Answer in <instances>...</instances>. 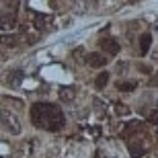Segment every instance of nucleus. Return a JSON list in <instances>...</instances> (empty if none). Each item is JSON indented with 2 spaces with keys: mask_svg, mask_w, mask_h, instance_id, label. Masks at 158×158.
I'll return each instance as SVG.
<instances>
[{
  "mask_svg": "<svg viewBox=\"0 0 158 158\" xmlns=\"http://www.w3.org/2000/svg\"><path fill=\"white\" fill-rule=\"evenodd\" d=\"M15 25H17V15H15V12L0 15V29L10 31V29H15Z\"/></svg>",
  "mask_w": 158,
  "mask_h": 158,
  "instance_id": "5",
  "label": "nucleus"
},
{
  "mask_svg": "<svg viewBox=\"0 0 158 158\" xmlns=\"http://www.w3.org/2000/svg\"><path fill=\"white\" fill-rule=\"evenodd\" d=\"M31 121L39 129L60 131L64 127V113L53 103H35L31 107Z\"/></svg>",
  "mask_w": 158,
  "mask_h": 158,
  "instance_id": "1",
  "label": "nucleus"
},
{
  "mask_svg": "<svg viewBox=\"0 0 158 158\" xmlns=\"http://www.w3.org/2000/svg\"><path fill=\"white\" fill-rule=\"evenodd\" d=\"M35 25H37V29H43V27H45V19L43 17H35Z\"/></svg>",
  "mask_w": 158,
  "mask_h": 158,
  "instance_id": "15",
  "label": "nucleus"
},
{
  "mask_svg": "<svg viewBox=\"0 0 158 158\" xmlns=\"http://www.w3.org/2000/svg\"><path fill=\"white\" fill-rule=\"evenodd\" d=\"M0 123H2L10 134H19V131H21V123H19L17 117L8 111H0Z\"/></svg>",
  "mask_w": 158,
  "mask_h": 158,
  "instance_id": "2",
  "label": "nucleus"
},
{
  "mask_svg": "<svg viewBox=\"0 0 158 158\" xmlns=\"http://www.w3.org/2000/svg\"><path fill=\"white\" fill-rule=\"evenodd\" d=\"M99 47H103V52L111 53V56H117L119 53V43L113 37H103V39L99 41Z\"/></svg>",
  "mask_w": 158,
  "mask_h": 158,
  "instance_id": "3",
  "label": "nucleus"
},
{
  "mask_svg": "<svg viewBox=\"0 0 158 158\" xmlns=\"http://www.w3.org/2000/svg\"><path fill=\"white\" fill-rule=\"evenodd\" d=\"M23 82V70H12L8 76H6V84L8 86H19Z\"/></svg>",
  "mask_w": 158,
  "mask_h": 158,
  "instance_id": "6",
  "label": "nucleus"
},
{
  "mask_svg": "<svg viewBox=\"0 0 158 158\" xmlns=\"http://www.w3.org/2000/svg\"><path fill=\"white\" fill-rule=\"evenodd\" d=\"M86 64L90 66V68H103V66L107 64V58L103 56V53L93 52V53H88V56H86Z\"/></svg>",
  "mask_w": 158,
  "mask_h": 158,
  "instance_id": "4",
  "label": "nucleus"
},
{
  "mask_svg": "<svg viewBox=\"0 0 158 158\" xmlns=\"http://www.w3.org/2000/svg\"><path fill=\"white\" fill-rule=\"evenodd\" d=\"M138 70H140L142 72V74H152V68H150V66H144V64H140V66H138Z\"/></svg>",
  "mask_w": 158,
  "mask_h": 158,
  "instance_id": "14",
  "label": "nucleus"
},
{
  "mask_svg": "<svg viewBox=\"0 0 158 158\" xmlns=\"http://www.w3.org/2000/svg\"><path fill=\"white\" fill-rule=\"evenodd\" d=\"M148 121L154 123V125H158V109H156V111H152L150 115H148Z\"/></svg>",
  "mask_w": 158,
  "mask_h": 158,
  "instance_id": "13",
  "label": "nucleus"
},
{
  "mask_svg": "<svg viewBox=\"0 0 158 158\" xmlns=\"http://www.w3.org/2000/svg\"><path fill=\"white\" fill-rule=\"evenodd\" d=\"M107 82H109V72H101L99 76H97V80H94V86L97 88H105Z\"/></svg>",
  "mask_w": 158,
  "mask_h": 158,
  "instance_id": "11",
  "label": "nucleus"
},
{
  "mask_svg": "<svg viewBox=\"0 0 158 158\" xmlns=\"http://www.w3.org/2000/svg\"><path fill=\"white\" fill-rule=\"evenodd\" d=\"M150 45H152V35L146 31V33H142V37H140V52L142 53L150 52Z\"/></svg>",
  "mask_w": 158,
  "mask_h": 158,
  "instance_id": "7",
  "label": "nucleus"
},
{
  "mask_svg": "<svg viewBox=\"0 0 158 158\" xmlns=\"http://www.w3.org/2000/svg\"><path fill=\"white\" fill-rule=\"evenodd\" d=\"M127 150H129V156H134V158H142L146 154V148L142 146V144H129Z\"/></svg>",
  "mask_w": 158,
  "mask_h": 158,
  "instance_id": "8",
  "label": "nucleus"
},
{
  "mask_svg": "<svg viewBox=\"0 0 158 158\" xmlns=\"http://www.w3.org/2000/svg\"><path fill=\"white\" fill-rule=\"evenodd\" d=\"M154 58H156V60H158V53H156V56H154Z\"/></svg>",
  "mask_w": 158,
  "mask_h": 158,
  "instance_id": "17",
  "label": "nucleus"
},
{
  "mask_svg": "<svg viewBox=\"0 0 158 158\" xmlns=\"http://www.w3.org/2000/svg\"><path fill=\"white\" fill-rule=\"evenodd\" d=\"M0 43L6 47H15L19 43V37L17 35H0Z\"/></svg>",
  "mask_w": 158,
  "mask_h": 158,
  "instance_id": "10",
  "label": "nucleus"
},
{
  "mask_svg": "<svg viewBox=\"0 0 158 158\" xmlns=\"http://www.w3.org/2000/svg\"><path fill=\"white\" fill-rule=\"evenodd\" d=\"M74 94H76V88L74 86H64L62 90H60V99L66 101V103H70V101L74 99Z\"/></svg>",
  "mask_w": 158,
  "mask_h": 158,
  "instance_id": "9",
  "label": "nucleus"
},
{
  "mask_svg": "<svg viewBox=\"0 0 158 158\" xmlns=\"http://www.w3.org/2000/svg\"><path fill=\"white\" fill-rule=\"evenodd\" d=\"M131 2H138V0H131Z\"/></svg>",
  "mask_w": 158,
  "mask_h": 158,
  "instance_id": "18",
  "label": "nucleus"
},
{
  "mask_svg": "<svg viewBox=\"0 0 158 158\" xmlns=\"http://www.w3.org/2000/svg\"><path fill=\"white\" fill-rule=\"evenodd\" d=\"M148 84H150V86H158V72H156V74H152V78L148 80Z\"/></svg>",
  "mask_w": 158,
  "mask_h": 158,
  "instance_id": "16",
  "label": "nucleus"
},
{
  "mask_svg": "<svg viewBox=\"0 0 158 158\" xmlns=\"http://www.w3.org/2000/svg\"><path fill=\"white\" fill-rule=\"evenodd\" d=\"M117 88L121 93H131L135 88V82H117Z\"/></svg>",
  "mask_w": 158,
  "mask_h": 158,
  "instance_id": "12",
  "label": "nucleus"
}]
</instances>
